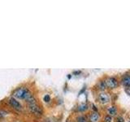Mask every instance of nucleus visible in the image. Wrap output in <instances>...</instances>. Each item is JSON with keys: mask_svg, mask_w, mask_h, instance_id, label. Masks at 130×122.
Here are the masks:
<instances>
[{"mask_svg": "<svg viewBox=\"0 0 130 122\" xmlns=\"http://www.w3.org/2000/svg\"><path fill=\"white\" fill-rule=\"evenodd\" d=\"M26 102L28 105V108L31 112L34 115H35L36 116H42L43 110L42 108L38 105V103H37L36 99L32 94H30L28 98L26 99Z\"/></svg>", "mask_w": 130, "mask_h": 122, "instance_id": "obj_1", "label": "nucleus"}, {"mask_svg": "<svg viewBox=\"0 0 130 122\" xmlns=\"http://www.w3.org/2000/svg\"><path fill=\"white\" fill-rule=\"evenodd\" d=\"M13 98L26 100V99L30 95V92L27 87H19L13 92Z\"/></svg>", "mask_w": 130, "mask_h": 122, "instance_id": "obj_2", "label": "nucleus"}, {"mask_svg": "<svg viewBox=\"0 0 130 122\" xmlns=\"http://www.w3.org/2000/svg\"><path fill=\"white\" fill-rule=\"evenodd\" d=\"M103 81L106 85V87L107 89H110V90L117 88L119 86L118 80H117L116 77H114V76H107L103 80Z\"/></svg>", "mask_w": 130, "mask_h": 122, "instance_id": "obj_3", "label": "nucleus"}, {"mask_svg": "<svg viewBox=\"0 0 130 122\" xmlns=\"http://www.w3.org/2000/svg\"><path fill=\"white\" fill-rule=\"evenodd\" d=\"M98 101L102 104H107L111 101V96L108 93L105 91H100L97 95Z\"/></svg>", "mask_w": 130, "mask_h": 122, "instance_id": "obj_4", "label": "nucleus"}, {"mask_svg": "<svg viewBox=\"0 0 130 122\" xmlns=\"http://www.w3.org/2000/svg\"><path fill=\"white\" fill-rule=\"evenodd\" d=\"M8 103H9V104L16 111H21L22 109H23V107H22L21 103H20L19 101L16 100L15 98H10L9 100H8Z\"/></svg>", "mask_w": 130, "mask_h": 122, "instance_id": "obj_5", "label": "nucleus"}, {"mask_svg": "<svg viewBox=\"0 0 130 122\" xmlns=\"http://www.w3.org/2000/svg\"><path fill=\"white\" fill-rule=\"evenodd\" d=\"M121 84L125 87H130V73H127L123 75L120 81Z\"/></svg>", "mask_w": 130, "mask_h": 122, "instance_id": "obj_6", "label": "nucleus"}, {"mask_svg": "<svg viewBox=\"0 0 130 122\" xmlns=\"http://www.w3.org/2000/svg\"><path fill=\"white\" fill-rule=\"evenodd\" d=\"M100 120V115L97 111H93L89 115V121L90 122H98Z\"/></svg>", "mask_w": 130, "mask_h": 122, "instance_id": "obj_7", "label": "nucleus"}, {"mask_svg": "<svg viewBox=\"0 0 130 122\" xmlns=\"http://www.w3.org/2000/svg\"><path fill=\"white\" fill-rule=\"evenodd\" d=\"M107 113H108L107 115L111 116H116L117 113H118V109H117V107L115 106H111L110 107L107 108Z\"/></svg>", "mask_w": 130, "mask_h": 122, "instance_id": "obj_8", "label": "nucleus"}, {"mask_svg": "<svg viewBox=\"0 0 130 122\" xmlns=\"http://www.w3.org/2000/svg\"><path fill=\"white\" fill-rule=\"evenodd\" d=\"M87 109H88V105L86 103H81L77 107L78 111H80V112H83V111H86Z\"/></svg>", "mask_w": 130, "mask_h": 122, "instance_id": "obj_9", "label": "nucleus"}, {"mask_svg": "<svg viewBox=\"0 0 130 122\" xmlns=\"http://www.w3.org/2000/svg\"><path fill=\"white\" fill-rule=\"evenodd\" d=\"M97 88L98 89V90H100V91H103V90L106 89V85H105L104 81H100L99 82H98V84H97Z\"/></svg>", "mask_w": 130, "mask_h": 122, "instance_id": "obj_10", "label": "nucleus"}, {"mask_svg": "<svg viewBox=\"0 0 130 122\" xmlns=\"http://www.w3.org/2000/svg\"><path fill=\"white\" fill-rule=\"evenodd\" d=\"M77 122H87V119L84 116H79L77 118Z\"/></svg>", "mask_w": 130, "mask_h": 122, "instance_id": "obj_11", "label": "nucleus"}, {"mask_svg": "<svg viewBox=\"0 0 130 122\" xmlns=\"http://www.w3.org/2000/svg\"><path fill=\"white\" fill-rule=\"evenodd\" d=\"M103 122H112V117L109 115H107L106 116L104 117Z\"/></svg>", "mask_w": 130, "mask_h": 122, "instance_id": "obj_12", "label": "nucleus"}, {"mask_svg": "<svg viewBox=\"0 0 130 122\" xmlns=\"http://www.w3.org/2000/svg\"><path fill=\"white\" fill-rule=\"evenodd\" d=\"M44 101H45L46 103L50 102V101H51V97H50V95H48V94L45 95V97H44Z\"/></svg>", "mask_w": 130, "mask_h": 122, "instance_id": "obj_13", "label": "nucleus"}, {"mask_svg": "<svg viewBox=\"0 0 130 122\" xmlns=\"http://www.w3.org/2000/svg\"><path fill=\"white\" fill-rule=\"evenodd\" d=\"M116 122H124V120L123 117L118 116V117L116 118Z\"/></svg>", "mask_w": 130, "mask_h": 122, "instance_id": "obj_14", "label": "nucleus"}, {"mask_svg": "<svg viewBox=\"0 0 130 122\" xmlns=\"http://www.w3.org/2000/svg\"><path fill=\"white\" fill-rule=\"evenodd\" d=\"M126 92H127V94H129V95H130V87H127L126 88Z\"/></svg>", "mask_w": 130, "mask_h": 122, "instance_id": "obj_15", "label": "nucleus"}]
</instances>
